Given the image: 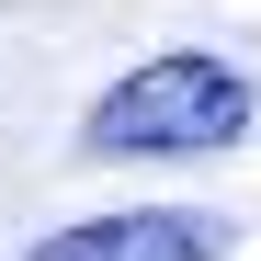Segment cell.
<instances>
[{
	"label": "cell",
	"instance_id": "cell-2",
	"mask_svg": "<svg viewBox=\"0 0 261 261\" xmlns=\"http://www.w3.org/2000/svg\"><path fill=\"white\" fill-rule=\"evenodd\" d=\"M23 261H227V227L193 204H125V216H80V227L34 239Z\"/></svg>",
	"mask_w": 261,
	"mask_h": 261
},
{
	"label": "cell",
	"instance_id": "cell-1",
	"mask_svg": "<svg viewBox=\"0 0 261 261\" xmlns=\"http://www.w3.org/2000/svg\"><path fill=\"white\" fill-rule=\"evenodd\" d=\"M239 137H250V68L204 57V46L125 68L80 114V159H204V148H239Z\"/></svg>",
	"mask_w": 261,
	"mask_h": 261
}]
</instances>
